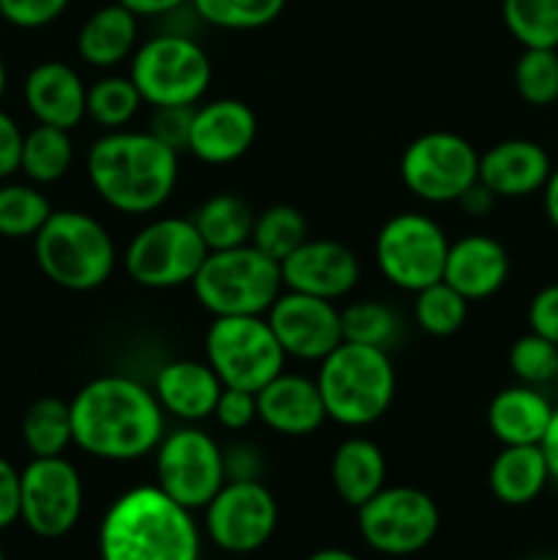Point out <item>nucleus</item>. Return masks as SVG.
Segmentation results:
<instances>
[{
	"mask_svg": "<svg viewBox=\"0 0 558 560\" xmlns=\"http://www.w3.org/2000/svg\"><path fill=\"white\" fill-rule=\"evenodd\" d=\"M69 405L74 443L91 457L129 463L153 452L164 438V410L156 394L131 377H96Z\"/></svg>",
	"mask_w": 558,
	"mask_h": 560,
	"instance_id": "f257e3e1",
	"label": "nucleus"
},
{
	"mask_svg": "<svg viewBox=\"0 0 558 560\" xmlns=\"http://www.w3.org/2000/svg\"><path fill=\"white\" fill-rule=\"evenodd\" d=\"M85 167L93 191L120 213L159 211L178 184V153L151 131H107L91 145Z\"/></svg>",
	"mask_w": 558,
	"mask_h": 560,
	"instance_id": "f03ea898",
	"label": "nucleus"
},
{
	"mask_svg": "<svg viewBox=\"0 0 558 560\" xmlns=\"http://www.w3.org/2000/svg\"><path fill=\"white\" fill-rule=\"evenodd\" d=\"M98 552L102 560H200V534L167 492L135 487L104 514Z\"/></svg>",
	"mask_w": 558,
	"mask_h": 560,
	"instance_id": "7ed1b4c3",
	"label": "nucleus"
},
{
	"mask_svg": "<svg viewBox=\"0 0 558 560\" xmlns=\"http://www.w3.org/2000/svg\"><path fill=\"white\" fill-rule=\"evenodd\" d=\"M326 416L345 427H367L392 408L397 375L383 348L342 342L317 372Z\"/></svg>",
	"mask_w": 558,
	"mask_h": 560,
	"instance_id": "20e7f679",
	"label": "nucleus"
},
{
	"mask_svg": "<svg viewBox=\"0 0 558 560\" xmlns=\"http://www.w3.org/2000/svg\"><path fill=\"white\" fill-rule=\"evenodd\" d=\"M33 252L44 277L74 293L102 288L115 268L113 235L82 211H53L33 235Z\"/></svg>",
	"mask_w": 558,
	"mask_h": 560,
	"instance_id": "39448f33",
	"label": "nucleus"
},
{
	"mask_svg": "<svg viewBox=\"0 0 558 560\" xmlns=\"http://www.w3.org/2000/svg\"><path fill=\"white\" fill-rule=\"evenodd\" d=\"M191 290L213 317L266 315L284 290L282 268L252 244L208 252Z\"/></svg>",
	"mask_w": 558,
	"mask_h": 560,
	"instance_id": "423d86ee",
	"label": "nucleus"
},
{
	"mask_svg": "<svg viewBox=\"0 0 558 560\" xmlns=\"http://www.w3.org/2000/svg\"><path fill=\"white\" fill-rule=\"evenodd\" d=\"M129 77L151 107L197 104L211 85L206 49L184 33H159L135 49Z\"/></svg>",
	"mask_w": 558,
	"mask_h": 560,
	"instance_id": "0eeeda50",
	"label": "nucleus"
},
{
	"mask_svg": "<svg viewBox=\"0 0 558 560\" xmlns=\"http://www.w3.org/2000/svg\"><path fill=\"white\" fill-rule=\"evenodd\" d=\"M206 359L222 386L257 394L284 372V350L263 315L213 317L206 334Z\"/></svg>",
	"mask_w": 558,
	"mask_h": 560,
	"instance_id": "6e6552de",
	"label": "nucleus"
},
{
	"mask_svg": "<svg viewBox=\"0 0 558 560\" xmlns=\"http://www.w3.org/2000/svg\"><path fill=\"white\" fill-rule=\"evenodd\" d=\"M206 257L208 246L191 219L164 217L146 224L129 241L126 273L148 290L181 288L191 284Z\"/></svg>",
	"mask_w": 558,
	"mask_h": 560,
	"instance_id": "1a4fd4ad",
	"label": "nucleus"
},
{
	"mask_svg": "<svg viewBox=\"0 0 558 560\" xmlns=\"http://www.w3.org/2000/svg\"><path fill=\"white\" fill-rule=\"evenodd\" d=\"M446 252V233L425 213H394L375 238L377 268L394 288L408 293L441 282Z\"/></svg>",
	"mask_w": 558,
	"mask_h": 560,
	"instance_id": "9d476101",
	"label": "nucleus"
},
{
	"mask_svg": "<svg viewBox=\"0 0 558 560\" xmlns=\"http://www.w3.org/2000/svg\"><path fill=\"white\" fill-rule=\"evenodd\" d=\"M228 479L224 454L208 432L181 427L156 446V487L184 509H206Z\"/></svg>",
	"mask_w": 558,
	"mask_h": 560,
	"instance_id": "9b49d317",
	"label": "nucleus"
},
{
	"mask_svg": "<svg viewBox=\"0 0 558 560\" xmlns=\"http://www.w3.org/2000/svg\"><path fill=\"white\" fill-rule=\"evenodd\" d=\"M403 184L425 202H457L479 180V153L454 131H427L399 159Z\"/></svg>",
	"mask_w": 558,
	"mask_h": 560,
	"instance_id": "f8f14e48",
	"label": "nucleus"
},
{
	"mask_svg": "<svg viewBox=\"0 0 558 560\" xmlns=\"http://www.w3.org/2000/svg\"><path fill=\"white\" fill-rule=\"evenodd\" d=\"M441 514L435 501L416 487H383L359 506V530L383 556H414L438 534Z\"/></svg>",
	"mask_w": 558,
	"mask_h": 560,
	"instance_id": "ddd939ff",
	"label": "nucleus"
},
{
	"mask_svg": "<svg viewBox=\"0 0 558 560\" xmlns=\"http://www.w3.org/2000/svg\"><path fill=\"white\" fill-rule=\"evenodd\" d=\"M82 514V479L60 457H33L20 470V520L42 539H60Z\"/></svg>",
	"mask_w": 558,
	"mask_h": 560,
	"instance_id": "4468645a",
	"label": "nucleus"
},
{
	"mask_svg": "<svg viewBox=\"0 0 558 560\" xmlns=\"http://www.w3.org/2000/svg\"><path fill=\"white\" fill-rule=\"evenodd\" d=\"M277 501L257 479L224 481L206 506V528L228 552H255L277 528Z\"/></svg>",
	"mask_w": 558,
	"mask_h": 560,
	"instance_id": "2eb2a0df",
	"label": "nucleus"
},
{
	"mask_svg": "<svg viewBox=\"0 0 558 560\" xmlns=\"http://www.w3.org/2000/svg\"><path fill=\"white\" fill-rule=\"evenodd\" d=\"M266 320L284 355L293 359L323 361L342 345V320L334 301L284 290L268 310Z\"/></svg>",
	"mask_w": 558,
	"mask_h": 560,
	"instance_id": "dca6fc26",
	"label": "nucleus"
},
{
	"mask_svg": "<svg viewBox=\"0 0 558 560\" xmlns=\"http://www.w3.org/2000/svg\"><path fill=\"white\" fill-rule=\"evenodd\" d=\"M279 268L284 288L326 301L348 295L361 273L353 249L332 238H306L293 255L279 262Z\"/></svg>",
	"mask_w": 558,
	"mask_h": 560,
	"instance_id": "f3484780",
	"label": "nucleus"
},
{
	"mask_svg": "<svg viewBox=\"0 0 558 560\" xmlns=\"http://www.w3.org/2000/svg\"><path fill=\"white\" fill-rule=\"evenodd\" d=\"M257 137V118L239 98H213L195 107L189 151L206 164H230L244 156Z\"/></svg>",
	"mask_w": 558,
	"mask_h": 560,
	"instance_id": "a211bd4d",
	"label": "nucleus"
},
{
	"mask_svg": "<svg viewBox=\"0 0 558 560\" xmlns=\"http://www.w3.org/2000/svg\"><path fill=\"white\" fill-rule=\"evenodd\" d=\"M257 419L268 430L288 438H304L317 432V427L328 419L317 381L279 372L271 383L257 392Z\"/></svg>",
	"mask_w": 558,
	"mask_h": 560,
	"instance_id": "6ab92c4d",
	"label": "nucleus"
},
{
	"mask_svg": "<svg viewBox=\"0 0 558 560\" xmlns=\"http://www.w3.org/2000/svg\"><path fill=\"white\" fill-rule=\"evenodd\" d=\"M509 277V255L490 235H463L449 244L443 262V282L452 284L468 301L490 299Z\"/></svg>",
	"mask_w": 558,
	"mask_h": 560,
	"instance_id": "aec40b11",
	"label": "nucleus"
},
{
	"mask_svg": "<svg viewBox=\"0 0 558 560\" xmlns=\"http://www.w3.org/2000/svg\"><path fill=\"white\" fill-rule=\"evenodd\" d=\"M550 156L534 140H503L479 156V180L496 197H528L545 189Z\"/></svg>",
	"mask_w": 558,
	"mask_h": 560,
	"instance_id": "412c9836",
	"label": "nucleus"
},
{
	"mask_svg": "<svg viewBox=\"0 0 558 560\" xmlns=\"http://www.w3.org/2000/svg\"><path fill=\"white\" fill-rule=\"evenodd\" d=\"M88 88L69 63L44 60L25 80V104L38 124L71 131L85 118Z\"/></svg>",
	"mask_w": 558,
	"mask_h": 560,
	"instance_id": "4be33fe9",
	"label": "nucleus"
},
{
	"mask_svg": "<svg viewBox=\"0 0 558 560\" xmlns=\"http://www.w3.org/2000/svg\"><path fill=\"white\" fill-rule=\"evenodd\" d=\"M222 388V381L208 361L202 364V361L178 359L159 370L153 394H156L164 413L195 424V421L213 416Z\"/></svg>",
	"mask_w": 558,
	"mask_h": 560,
	"instance_id": "5701e85b",
	"label": "nucleus"
},
{
	"mask_svg": "<svg viewBox=\"0 0 558 560\" xmlns=\"http://www.w3.org/2000/svg\"><path fill=\"white\" fill-rule=\"evenodd\" d=\"M553 405L534 386H509L492 397L487 408V427L503 446H531L545 438Z\"/></svg>",
	"mask_w": 558,
	"mask_h": 560,
	"instance_id": "b1692460",
	"label": "nucleus"
},
{
	"mask_svg": "<svg viewBox=\"0 0 558 560\" xmlns=\"http://www.w3.org/2000/svg\"><path fill=\"white\" fill-rule=\"evenodd\" d=\"M137 47V14L126 5L109 3L93 11L80 27L77 52L96 69H113L124 63Z\"/></svg>",
	"mask_w": 558,
	"mask_h": 560,
	"instance_id": "393cba45",
	"label": "nucleus"
},
{
	"mask_svg": "<svg viewBox=\"0 0 558 560\" xmlns=\"http://www.w3.org/2000/svg\"><path fill=\"white\" fill-rule=\"evenodd\" d=\"M332 481L337 495L348 506H364L372 495L383 490L386 481V459L377 443L367 438H348L339 443L332 459Z\"/></svg>",
	"mask_w": 558,
	"mask_h": 560,
	"instance_id": "a878e982",
	"label": "nucleus"
},
{
	"mask_svg": "<svg viewBox=\"0 0 558 560\" xmlns=\"http://www.w3.org/2000/svg\"><path fill=\"white\" fill-rule=\"evenodd\" d=\"M487 481H490L492 495L509 506H523V503L539 498V492L550 481V470H547L539 443L503 446L501 454L492 459Z\"/></svg>",
	"mask_w": 558,
	"mask_h": 560,
	"instance_id": "bb28decb",
	"label": "nucleus"
},
{
	"mask_svg": "<svg viewBox=\"0 0 558 560\" xmlns=\"http://www.w3.org/2000/svg\"><path fill=\"white\" fill-rule=\"evenodd\" d=\"M197 233L206 241L208 252L233 249L252 241L255 213L239 195H213L191 213Z\"/></svg>",
	"mask_w": 558,
	"mask_h": 560,
	"instance_id": "cd10ccee",
	"label": "nucleus"
},
{
	"mask_svg": "<svg viewBox=\"0 0 558 560\" xmlns=\"http://www.w3.org/2000/svg\"><path fill=\"white\" fill-rule=\"evenodd\" d=\"M22 441L33 457H60L74 443L71 405L58 397H42L22 419Z\"/></svg>",
	"mask_w": 558,
	"mask_h": 560,
	"instance_id": "c85d7f7f",
	"label": "nucleus"
},
{
	"mask_svg": "<svg viewBox=\"0 0 558 560\" xmlns=\"http://www.w3.org/2000/svg\"><path fill=\"white\" fill-rule=\"evenodd\" d=\"M71 162H74V148L66 129L38 124L25 135L20 170L33 184H55L69 173Z\"/></svg>",
	"mask_w": 558,
	"mask_h": 560,
	"instance_id": "c756f323",
	"label": "nucleus"
},
{
	"mask_svg": "<svg viewBox=\"0 0 558 560\" xmlns=\"http://www.w3.org/2000/svg\"><path fill=\"white\" fill-rule=\"evenodd\" d=\"M501 14L523 49H558V0H503Z\"/></svg>",
	"mask_w": 558,
	"mask_h": 560,
	"instance_id": "7c9ffc66",
	"label": "nucleus"
},
{
	"mask_svg": "<svg viewBox=\"0 0 558 560\" xmlns=\"http://www.w3.org/2000/svg\"><path fill=\"white\" fill-rule=\"evenodd\" d=\"M140 104L146 102H142L140 91H137L131 77L109 74L88 88L85 118H91L93 124L102 126V129L107 131L124 129V126L137 115Z\"/></svg>",
	"mask_w": 558,
	"mask_h": 560,
	"instance_id": "2f4dec72",
	"label": "nucleus"
},
{
	"mask_svg": "<svg viewBox=\"0 0 558 560\" xmlns=\"http://www.w3.org/2000/svg\"><path fill=\"white\" fill-rule=\"evenodd\" d=\"M49 217H53V206L36 186H0V235L3 238H33Z\"/></svg>",
	"mask_w": 558,
	"mask_h": 560,
	"instance_id": "473e14b6",
	"label": "nucleus"
},
{
	"mask_svg": "<svg viewBox=\"0 0 558 560\" xmlns=\"http://www.w3.org/2000/svg\"><path fill=\"white\" fill-rule=\"evenodd\" d=\"M414 317L421 331L430 334V337H452L465 326L468 299L441 279V282L427 284L416 293Z\"/></svg>",
	"mask_w": 558,
	"mask_h": 560,
	"instance_id": "72a5a7b5",
	"label": "nucleus"
},
{
	"mask_svg": "<svg viewBox=\"0 0 558 560\" xmlns=\"http://www.w3.org/2000/svg\"><path fill=\"white\" fill-rule=\"evenodd\" d=\"M306 241V219L299 208L293 206H271L255 217L249 244L268 255L271 260L282 262L284 257L293 255Z\"/></svg>",
	"mask_w": 558,
	"mask_h": 560,
	"instance_id": "f704fd0d",
	"label": "nucleus"
},
{
	"mask_svg": "<svg viewBox=\"0 0 558 560\" xmlns=\"http://www.w3.org/2000/svg\"><path fill=\"white\" fill-rule=\"evenodd\" d=\"M288 0H189L195 16L222 31H257L277 20Z\"/></svg>",
	"mask_w": 558,
	"mask_h": 560,
	"instance_id": "c9c22d12",
	"label": "nucleus"
},
{
	"mask_svg": "<svg viewBox=\"0 0 558 560\" xmlns=\"http://www.w3.org/2000/svg\"><path fill=\"white\" fill-rule=\"evenodd\" d=\"M339 320H342V342L386 350L397 337V315L381 301H353L339 312Z\"/></svg>",
	"mask_w": 558,
	"mask_h": 560,
	"instance_id": "e433bc0d",
	"label": "nucleus"
},
{
	"mask_svg": "<svg viewBox=\"0 0 558 560\" xmlns=\"http://www.w3.org/2000/svg\"><path fill=\"white\" fill-rule=\"evenodd\" d=\"M514 88L534 107L558 102V49H523L514 63Z\"/></svg>",
	"mask_w": 558,
	"mask_h": 560,
	"instance_id": "4c0bfd02",
	"label": "nucleus"
},
{
	"mask_svg": "<svg viewBox=\"0 0 558 560\" xmlns=\"http://www.w3.org/2000/svg\"><path fill=\"white\" fill-rule=\"evenodd\" d=\"M509 370L523 386H547L558 377V345L528 331L509 350Z\"/></svg>",
	"mask_w": 558,
	"mask_h": 560,
	"instance_id": "58836bf2",
	"label": "nucleus"
},
{
	"mask_svg": "<svg viewBox=\"0 0 558 560\" xmlns=\"http://www.w3.org/2000/svg\"><path fill=\"white\" fill-rule=\"evenodd\" d=\"M191 118H195V104H181V107H153L151 135L170 151H189Z\"/></svg>",
	"mask_w": 558,
	"mask_h": 560,
	"instance_id": "ea45409f",
	"label": "nucleus"
},
{
	"mask_svg": "<svg viewBox=\"0 0 558 560\" xmlns=\"http://www.w3.org/2000/svg\"><path fill=\"white\" fill-rule=\"evenodd\" d=\"M71 0H0V16L25 31L47 27L69 9Z\"/></svg>",
	"mask_w": 558,
	"mask_h": 560,
	"instance_id": "a19ab883",
	"label": "nucleus"
},
{
	"mask_svg": "<svg viewBox=\"0 0 558 560\" xmlns=\"http://www.w3.org/2000/svg\"><path fill=\"white\" fill-rule=\"evenodd\" d=\"M213 416H217L219 427H224V430H246L257 419V394L224 386L217 399V408H213Z\"/></svg>",
	"mask_w": 558,
	"mask_h": 560,
	"instance_id": "79ce46f5",
	"label": "nucleus"
},
{
	"mask_svg": "<svg viewBox=\"0 0 558 560\" xmlns=\"http://www.w3.org/2000/svg\"><path fill=\"white\" fill-rule=\"evenodd\" d=\"M528 326L534 334L558 345V282L547 284L531 299Z\"/></svg>",
	"mask_w": 558,
	"mask_h": 560,
	"instance_id": "37998d69",
	"label": "nucleus"
},
{
	"mask_svg": "<svg viewBox=\"0 0 558 560\" xmlns=\"http://www.w3.org/2000/svg\"><path fill=\"white\" fill-rule=\"evenodd\" d=\"M22 142H25V135L16 126V120L0 109V180L20 170Z\"/></svg>",
	"mask_w": 558,
	"mask_h": 560,
	"instance_id": "c03bdc74",
	"label": "nucleus"
},
{
	"mask_svg": "<svg viewBox=\"0 0 558 560\" xmlns=\"http://www.w3.org/2000/svg\"><path fill=\"white\" fill-rule=\"evenodd\" d=\"M20 520V470L0 457V530Z\"/></svg>",
	"mask_w": 558,
	"mask_h": 560,
	"instance_id": "a18cd8bd",
	"label": "nucleus"
},
{
	"mask_svg": "<svg viewBox=\"0 0 558 560\" xmlns=\"http://www.w3.org/2000/svg\"><path fill=\"white\" fill-rule=\"evenodd\" d=\"M496 200H498V197L492 195V191L487 189V186L481 184V180H476L474 186H468V189H465L463 195H460L457 206L463 208V211L468 213V217H487V213L492 211V206H496Z\"/></svg>",
	"mask_w": 558,
	"mask_h": 560,
	"instance_id": "49530a36",
	"label": "nucleus"
},
{
	"mask_svg": "<svg viewBox=\"0 0 558 560\" xmlns=\"http://www.w3.org/2000/svg\"><path fill=\"white\" fill-rule=\"evenodd\" d=\"M115 3L126 5L137 16H170L189 5V0H115Z\"/></svg>",
	"mask_w": 558,
	"mask_h": 560,
	"instance_id": "de8ad7c7",
	"label": "nucleus"
},
{
	"mask_svg": "<svg viewBox=\"0 0 558 560\" xmlns=\"http://www.w3.org/2000/svg\"><path fill=\"white\" fill-rule=\"evenodd\" d=\"M542 454H545L547 470H550V479L558 481V408H553L550 424H547L545 438L539 441Z\"/></svg>",
	"mask_w": 558,
	"mask_h": 560,
	"instance_id": "09e8293b",
	"label": "nucleus"
},
{
	"mask_svg": "<svg viewBox=\"0 0 558 560\" xmlns=\"http://www.w3.org/2000/svg\"><path fill=\"white\" fill-rule=\"evenodd\" d=\"M545 211H547V219H550L553 228L558 230V167H553L550 178H547L545 184Z\"/></svg>",
	"mask_w": 558,
	"mask_h": 560,
	"instance_id": "8fccbe9b",
	"label": "nucleus"
},
{
	"mask_svg": "<svg viewBox=\"0 0 558 560\" xmlns=\"http://www.w3.org/2000/svg\"><path fill=\"white\" fill-rule=\"evenodd\" d=\"M306 560H359L353 556V552H345V550H337V547H326V550H317L312 552Z\"/></svg>",
	"mask_w": 558,
	"mask_h": 560,
	"instance_id": "3c124183",
	"label": "nucleus"
},
{
	"mask_svg": "<svg viewBox=\"0 0 558 560\" xmlns=\"http://www.w3.org/2000/svg\"><path fill=\"white\" fill-rule=\"evenodd\" d=\"M3 91H5V63L3 58H0V98H3Z\"/></svg>",
	"mask_w": 558,
	"mask_h": 560,
	"instance_id": "603ef678",
	"label": "nucleus"
},
{
	"mask_svg": "<svg viewBox=\"0 0 558 560\" xmlns=\"http://www.w3.org/2000/svg\"><path fill=\"white\" fill-rule=\"evenodd\" d=\"M0 560H5V552H3V547H0Z\"/></svg>",
	"mask_w": 558,
	"mask_h": 560,
	"instance_id": "864d4df0",
	"label": "nucleus"
},
{
	"mask_svg": "<svg viewBox=\"0 0 558 560\" xmlns=\"http://www.w3.org/2000/svg\"><path fill=\"white\" fill-rule=\"evenodd\" d=\"M556 386H558V377H556Z\"/></svg>",
	"mask_w": 558,
	"mask_h": 560,
	"instance_id": "5fc2aeb1",
	"label": "nucleus"
}]
</instances>
